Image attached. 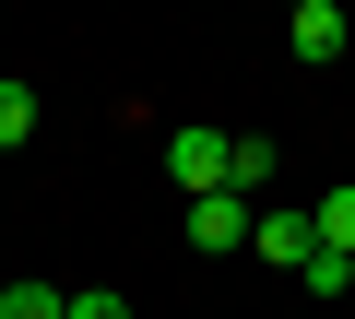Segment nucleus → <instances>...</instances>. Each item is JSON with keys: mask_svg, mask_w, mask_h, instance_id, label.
Listing matches in <instances>:
<instances>
[{"mask_svg": "<svg viewBox=\"0 0 355 319\" xmlns=\"http://www.w3.org/2000/svg\"><path fill=\"white\" fill-rule=\"evenodd\" d=\"M225 142H237V130H166V178H178V201H214V190H225Z\"/></svg>", "mask_w": 355, "mask_h": 319, "instance_id": "1", "label": "nucleus"}, {"mask_svg": "<svg viewBox=\"0 0 355 319\" xmlns=\"http://www.w3.org/2000/svg\"><path fill=\"white\" fill-rule=\"evenodd\" d=\"M284 48L320 71V60H343V48H355V12H343V0H296V12H284Z\"/></svg>", "mask_w": 355, "mask_h": 319, "instance_id": "2", "label": "nucleus"}, {"mask_svg": "<svg viewBox=\"0 0 355 319\" xmlns=\"http://www.w3.org/2000/svg\"><path fill=\"white\" fill-rule=\"evenodd\" d=\"M178 225H190V248H249V225H261V201H237V190H214V201H178Z\"/></svg>", "mask_w": 355, "mask_h": 319, "instance_id": "3", "label": "nucleus"}, {"mask_svg": "<svg viewBox=\"0 0 355 319\" xmlns=\"http://www.w3.org/2000/svg\"><path fill=\"white\" fill-rule=\"evenodd\" d=\"M249 248H261L272 272H308V260H320V225H308V213H284V201H261V225H249Z\"/></svg>", "mask_w": 355, "mask_h": 319, "instance_id": "4", "label": "nucleus"}, {"mask_svg": "<svg viewBox=\"0 0 355 319\" xmlns=\"http://www.w3.org/2000/svg\"><path fill=\"white\" fill-rule=\"evenodd\" d=\"M272 166H284V154H272L261 130H237V142H225V190H237V201H272Z\"/></svg>", "mask_w": 355, "mask_h": 319, "instance_id": "5", "label": "nucleus"}, {"mask_svg": "<svg viewBox=\"0 0 355 319\" xmlns=\"http://www.w3.org/2000/svg\"><path fill=\"white\" fill-rule=\"evenodd\" d=\"M296 295H308V307H320V319H331V307H343V295H355V260H343V248H320V260H308V272H296Z\"/></svg>", "mask_w": 355, "mask_h": 319, "instance_id": "6", "label": "nucleus"}, {"mask_svg": "<svg viewBox=\"0 0 355 319\" xmlns=\"http://www.w3.org/2000/svg\"><path fill=\"white\" fill-rule=\"evenodd\" d=\"M12 142H36V83L0 71V154H12Z\"/></svg>", "mask_w": 355, "mask_h": 319, "instance_id": "7", "label": "nucleus"}, {"mask_svg": "<svg viewBox=\"0 0 355 319\" xmlns=\"http://www.w3.org/2000/svg\"><path fill=\"white\" fill-rule=\"evenodd\" d=\"M0 319H71V295H60V284H36V272H24V284H0Z\"/></svg>", "mask_w": 355, "mask_h": 319, "instance_id": "8", "label": "nucleus"}, {"mask_svg": "<svg viewBox=\"0 0 355 319\" xmlns=\"http://www.w3.org/2000/svg\"><path fill=\"white\" fill-rule=\"evenodd\" d=\"M308 225H320V248H343V260H355V178H343L331 201H308Z\"/></svg>", "mask_w": 355, "mask_h": 319, "instance_id": "9", "label": "nucleus"}, {"mask_svg": "<svg viewBox=\"0 0 355 319\" xmlns=\"http://www.w3.org/2000/svg\"><path fill=\"white\" fill-rule=\"evenodd\" d=\"M71 319H130V295H119V284H83V295H71Z\"/></svg>", "mask_w": 355, "mask_h": 319, "instance_id": "10", "label": "nucleus"}, {"mask_svg": "<svg viewBox=\"0 0 355 319\" xmlns=\"http://www.w3.org/2000/svg\"><path fill=\"white\" fill-rule=\"evenodd\" d=\"M284 319H320V307H284Z\"/></svg>", "mask_w": 355, "mask_h": 319, "instance_id": "11", "label": "nucleus"}]
</instances>
